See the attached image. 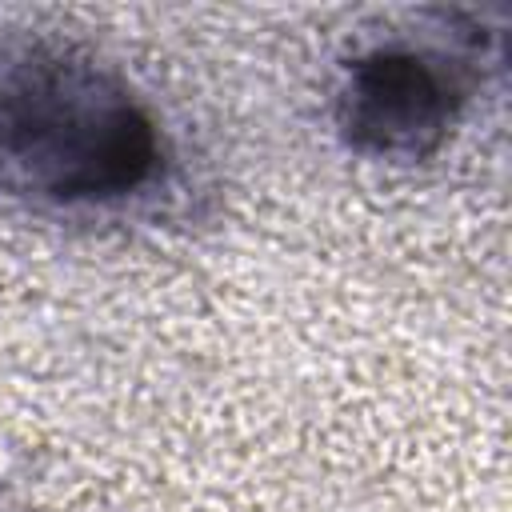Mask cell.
Wrapping results in <instances>:
<instances>
[{
	"instance_id": "obj_1",
	"label": "cell",
	"mask_w": 512,
	"mask_h": 512,
	"mask_svg": "<svg viewBox=\"0 0 512 512\" xmlns=\"http://www.w3.org/2000/svg\"><path fill=\"white\" fill-rule=\"evenodd\" d=\"M164 140L132 88L60 44L0 48V188L112 204L160 176Z\"/></svg>"
},
{
	"instance_id": "obj_2",
	"label": "cell",
	"mask_w": 512,
	"mask_h": 512,
	"mask_svg": "<svg viewBox=\"0 0 512 512\" xmlns=\"http://www.w3.org/2000/svg\"><path fill=\"white\" fill-rule=\"evenodd\" d=\"M464 100L444 56L420 48H372L344 72L336 124L352 152L376 160H420L440 148Z\"/></svg>"
}]
</instances>
